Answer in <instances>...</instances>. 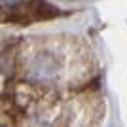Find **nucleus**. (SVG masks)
I'll use <instances>...</instances> for the list:
<instances>
[{"label":"nucleus","mask_w":127,"mask_h":127,"mask_svg":"<svg viewBox=\"0 0 127 127\" xmlns=\"http://www.w3.org/2000/svg\"><path fill=\"white\" fill-rule=\"evenodd\" d=\"M23 0H0V8H15Z\"/></svg>","instance_id":"nucleus-1"}]
</instances>
